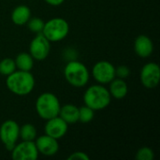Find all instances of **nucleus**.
Instances as JSON below:
<instances>
[{"mask_svg": "<svg viewBox=\"0 0 160 160\" xmlns=\"http://www.w3.org/2000/svg\"><path fill=\"white\" fill-rule=\"evenodd\" d=\"M35 78L31 71L15 70L7 76V88L14 95L23 97L29 95L35 88Z\"/></svg>", "mask_w": 160, "mask_h": 160, "instance_id": "1", "label": "nucleus"}, {"mask_svg": "<svg viewBox=\"0 0 160 160\" xmlns=\"http://www.w3.org/2000/svg\"><path fill=\"white\" fill-rule=\"evenodd\" d=\"M112 101L111 94L103 84H94L89 86L83 95L84 105L92 110L101 111L106 109Z\"/></svg>", "mask_w": 160, "mask_h": 160, "instance_id": "2", "label": "nucleus"}, {"mask_svg": "<svg viewBox=\"0 0 160 160\" xmlns=\"http://www.w3.org/2000/svg\"><path fill=\"white\" fill-rule=\"evenodd\" d=\"M64 76L70 85L76 88H82L88 83L90 72L83 63L77 60H70L65 66Z\"/></svg>", "mask_w": 160, "mask_h": 160, "instance_id": "3", "label": "nucleus"}, {"mask_svg": "<svg viewBox=\"0 0 160 160\" xmlns=\"http://www.w3.org/2000/svg\"><path fill=\"white\" fill-rule=\"evenodd\" d=\"M35 107L38 115L41 119L49 120L58 116L61 104L60 100L53 93L44 92L38 97Z\"/></svg>", "mask_w": 160, "mask_h": 160, "instance_id": "4", "label": "nucleus"}, {"mask_svg": "<svg viewBox=\"0 0 160 160\" xmlns=\"http://www.w3.org/2000/svg\"><path fill=\"white\" fill-rule=\"evenodd\" d=\"M69 33L68 22L60 17L50 19L44 23L42 30L43 36L50 42H58L67 38Z\"/></svg>", "mask_w": 160, "mask_h": 160, "instance_id": "5", "label": "nucleus"}, {"mask_svg": "<svg viewBox=\"0 0 160 160\" xmlns=\"http://www.w3.org/2000/svg\"><path fill=\"white\" fill-rule=\"evenodd\" d=\"M20 126L14 120L8 119L0 126V141L7 150L10 151L18 142Z\"/></svg>", "mask_w": 160, "mask_h": 160, "instance_id": "6", "label": "nucleus"}, {"mask_svg": "<svg viewBox=\"0 0 160 160\" xmlns=\"http://www.w3.org/2000/svg\"><path fill=\"white\" fill-rule=\"evenodd\" d=\"M11 158L14 160H37L38 158V151L37 149L35 141H22L17 142L10 150Z\"/></svg>", "mask_w": 160, "mask_h": 160, "instance_id": "7", "label": "nucleus"}, {"mask_svg": "<svg viewBox=\"0 0 160 160\" xmlns=\"http://www.w3.org/2000/svg\"><path fill=\"white\" fill-rule=\"evenodd\" d=\"M92 75L98 83L108 84L115 78V67L109 61H98L93 66Z\"/></svg>", "mask_w": 160, "mask_h": 160, "instance_id": "8", "label": "nucleus"}, {"mask_svg": "<svg viewBox=\"0 0 160 160\" xmlns=\"http://www.w3.org/2000/svg\"><path fill=\"white\" fill-rule=\"evenodd\" d=\"M51 51V42L43 36L42 33L36 34L29 45V53L34 60L42 61L49 56Z\"/></svg>", "mask_w": 160, "mask_h": 160, "instance_id": "9", "label": "nucleus"}, {"mask_svg": "<svg viewBox=\"0 0 160 160\" xmlns=\"http://www.w3.org/2000/svg\"><path fill=\"white\" fill-rule=\"evenodd\" d=\"M141 82L148 89L156 88L160 82V68L157 63L145 64L141 70Z\"/></svg>", "mask_w": 160, "mask_h": 160, "instance_id": "10", "label": "nucleus"}, {"mask_svg": "<svg viewBox=\"0 0 160 160\" xmlns=\"http://www.w3.org/2000/svg\"><path fill=\"white\" fill-rule=\"evenodd\" d=\"M35 143L38 154L45 157H52L56 155L59 151L58 140L46 134L37 137L35 140Z\"/></svg>", "mask_w": 160, "mask_h": 160, "instance_id": "11", "label": "nucleus"}, {"mask_svg": "<svg viewBox=\"0 0 160 160\" xmlns=\"http://www.w3.org/2000/svg\"><path fill=\"white\" fill-rule=\"evenodd\" d=\"M44 127V132L46 135L51 136L56 140L62 139L68 132V125L59 116H55L49 120H46Z\"/></svg>", "mask_w": 160, "mask_h": 160, "instance_id": "12", "label": "nucleus"}, {"mask_svg": "<svg viewBox=\"0 0 160 160\" xmlns=\"http://www.w3.org/2000/svg\"><path fill=\"white\" fill-rule=\"evenodd\" d=\"M134 51L136 54L142 58H147L151 56L154 52L153 40L145 35L138 36L134 40Z\"/></svg>", "mask_w": 160, "mask_h": 160, "instance_id": "13", "label": "nucleus"}, {"mask_svg": "<svg viewBox=\"0 0 160 160\" xmlns=\"http://www.w3.org/2000/svg\"><path fill=\"white\" fill-rule=\"evenodd\" d=\"M109 84L110 85L108 90L112 98H114L116 99H123L127 97L128 93V86L125 80L115 77Z\"/></svg>", "mask_w": 160, "mask_h": 160, "instance_id": "14", "label": "nucleus"}, {"mask_svg": "<svg viewBox=\"0 0 160 160\" xmlns=\"http://www.w3.org/2000/svg\"><path fill=\"white\" fill-rule=\"evenodd\" d=\"M31 9L25 5H19L11 12V21L16 25H24L31 18Z\"/></svg>", "mask_w": 160, "mask_h": 160, "instance_id": "15", "label": "nucleus"}, {"mask_svg": "<svg viewBox=\"0 0 160 160\" xmlns=\"http://www.w3.org/2000/svg\"><path fill=\"white\" fill-rule=\"evenodd\" d=\"M58 116L61 117L68 125H74L79 121V108L73 104L61 106Z\"/></svg>", "mask_w": 160, "mask_h": 160, "instance_id": "16", "label": "nucleus"}, {"mask_svg": "<svg viewBox=\"0 0 160 160\" xmlns=\"http://www.w3.org/2000/svg\"><path fill=\"white\" fill-rule=\"evenodd\" d=\"M18 70L31 71L34 68V58L29 52H20L14 59Z\"/></svg>", "mask_w": 160, "mask_h": 160, "instance_id": "17", "label": "nucleus"}, {"mask_svg": "<svg viewBox=\"0 0 160 160\" xmlns=\"http://www.w3.org/2000/svg\"><path fill=\"white\" fill-rule=\"evenodd\" d=\"M19 137L22 141H29V142L35 141L36 138L38 137L36 127L29 123L22 125V127H20Z\"/></svg>", "mask_w": 160, "mask_h": 160, "instance_id": "18", "label": "nucleus"}, {"mask_svg": "<svg viewBox=\"0 0 160 160\" xmlns=\"http://www.w3.org/2000/svg\"><path fill=\"white\" fill-rule=\"evenodd\" d=\"M17 70L16 64L14 59L12 58H4L0 61V74L8 76Z\"/></svg>", "mask_w": 160, "mask_h": 160, "instance_id": "19", "label": "nucleus"}, {"mask_svg": "<svg viewBox=\"0 0 160 160\" xmlns=\"http://www.w3.org/2000/svg\"><path fill=\"white\" fill-rule=\"evenodd\" d=\"M95 116V111L84 105L79 108V121L82 124L90 123Z\"/></svg>", "mask_w": 160, "mask_h": 160, "instance_id": "20", "label": "nucleus"}, {"mask_svg": "<svg viewBox=\"0 0 160 160\" xmlns=\"http://www.w3.org/2000/svg\"><path fill=\"white\" fill-rule=\"evenodd\" d=\"M44 23H45V22L42 19L38 18V17H31L26 24H27L28 29L32 33L39 34V33H42Z\"/></svg>", "mask_w": 160, "mask_h": 160, "instance_id": "21", "label": "nucleus"}, {"mask_svg": "<svg viewBox=\"0 0 160 160\" xmlns=\"http://www.w3.org/2000/svg\"><path fill=\"white\" fill-rule=\"evenodd\" d=\"M135 158L137 160H153L155 158V153L149 147H142L137 151Z\"/></svg>", "mask_w": 160, "mask_h": 160, "instance_id": "22", "label": "nucleus"}, {"mask_svg": "<svg viewBox=\"0 0 160 160\" xmlns=\"http://www.w3.org/2000/svg\"><path fill=\"white\" fill-rule=\"evenodd\" d=\"M130 73H131L130 68L128 67H127V66L121 65V66L115 68V77L116 78L126 80L127 78L129 77Z\"/></svg>", "mask_w": 160, "mask_h": 160, "instance_id": "23", "label": "nucleus"}, {"mask_svg": "<svg viewBox=\"0 0 160 160\" xmlns=\"http://www.w3.org/2000/svg\"><path fill=\"white\" fill-rule=\"evenodd\" d=\"M90 158L89 156L84 153V152H81V151H78V152H74L72 153L71 155L68 156V160H89Z\"/></svg>", "mask_w": 160, "mask_h": 160, "instance_id": "24", "label": "nucleus"}, {"mask_svg": "<svg viewBox=\"0 0 160 160\" xmlns=\"http://www.w3.org/2000/svg\"><path fill=\"white\" fill-rule=\"evenodd\" d=\"M48 5L50 6H52V7H58L60 5H62L65 0H44Z\"/></svg>", "mask_w": 160, "mask_h": 160, "instance_id": "25", "label": "nucleus"}]
</instances>
